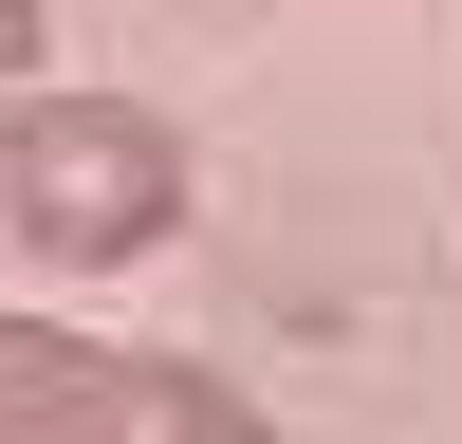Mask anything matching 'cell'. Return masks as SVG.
<instances>
[{
	"instance_id": "1",
	"label": "cell",
	"mask_w": 462,
	"mask_h": 444,
	"mask_svg": "<svg viewBox=\"0 0 462 444\" xmlns=\"http://www.w3.org/2000/svg\"><path fill=\"white\" fill-rule=\"evenodd\" d=\"M0 222L56 278H130L185 241V130L148 93H19L0 111Z\"/></svg>"
},
{
	"instance_id": "2",
	"label": "cell",
	"mask_w": 462,
	"mask_h": 444,
	"mask_svg": "<svg viewBox=\"0 0 462 444\" xmlns=\"http://www.w3.org/2000/svg\"><path fill=\"white\" fill-rule=\"evenodd\" d=\"M0 444H278V426L204 352H111V333L0 315Z\"/></svg>"
},
{
	"instance_id": "3",
	"label": "cell",
	"mask_w": 462,
	"mask_h": 444,
	"mask_svg": "<svg viewBox=\"0 0 462 444\" xmlns=\"http://www.w3.org/2000/svg\"><path fill=\"white\" fill-rule=\"evenodd\" d=\"M37 56H56V19H37V0H0V111L37 93Z\"/></svg>"
}]
</instances>
